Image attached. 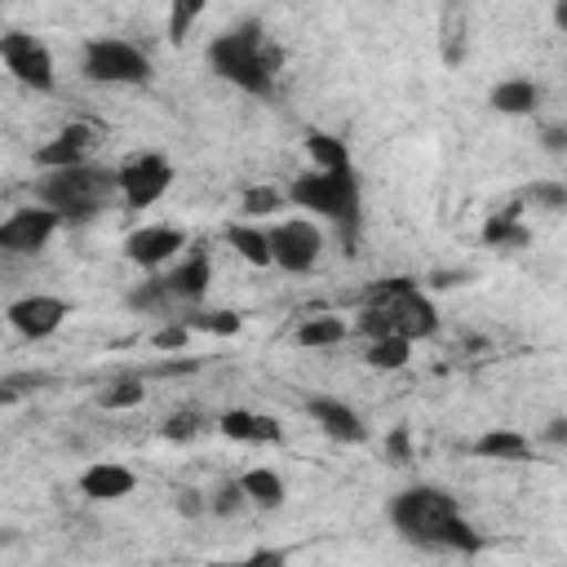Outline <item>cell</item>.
Listing matches in <instances>:
<instances>
[{"label":"cell","instance_id":"obj_1","mask_svg":"<svg viewBox=\"0 0 567 567\" xmlns=\"http://www.w3.org/2000/svg\"><path fill=\"white\" fill-rule=\"evenodd\" d=\"M390 523H394L412 545H425V549L474 554V549L483 545L478 532L465 523L456 496H447L443 487H430V483L403 487V492L390 501Z\"/></svg>","mask_w":567,"mask_h":567},{"label":"cell","instance_id":"obj_2","mask_svg":"<svg viewBox=\"0 0 567 567\" xmlns=\"http://www.w3.org/2000/svg\"><path fill=\"white\" fill-rule=\"evenodd\" d=\"M115 168H97L93 159L89 164H75V168H58V173H40L35 182V204H44L62 226L66 221H93L97 213H106L115 204Z\"/></svg>","mask_w":567,"mask_h":567},{"label":"cell","instance_id":"obj_3","mask_svg":"<svg viewBox=\"0 0 567 567\" xmlns=\"http://www.w3.org/2000/svg\"><path fill=\"white\" fill-rule=\"evenodd\" d=\"M208 66H213L221 80H230V84H239V89H248V93H270V89H275L279 53H275V49L266 44V35L248 22V27H235V31L213 35V44H208Z\"/></svg>","mask_w":567,"mask_h":567},{"label":"cell","instance_id":"obj_4","mask_svg":"<svg viewBox=\"0 0 567 567\" xmlns=\"http://www.w3.org/2000/svg\"><path fill=\"white\" fill-rule=\"evenodd\" d=\"M288 204H297L301 213H315L323 221H337L341 230H350L359 221V204H363V186H359V173L354 164L350 168H332V173H301L292 177V186L284 190Z\"/></svg>","mask_w":567,"mask_h":567},{"label":"cell","instance_id":"obj_5","mask_svg":"<svg viewBox=\"0 0 567 567\" xmlns=\"http://www.w3.org/2000/svg\"><path fill=\"white\" fill-rule=\"evenodd\" d=\"M80 71L93 84H146L151 53L124 35H89L80 49Z\"/></svg>","mask_w":567,"mask_h":567},{"label":"cell","instance_id":"obj_6","mask_svg":"<svg viewBox=\"0 0 567 567\" xmlns=\"http://www.w3.org/2000/svg\"><path fill=\"white\" fill-rule=\"evenodd\" d=\"M173 177L177 173H173V164L159 151H137L133 159H124L115 168V195H120V204L128 213H146V208H155L168 195Z\"/></svg>","mask_w":567,"mask_h":567},{"label":"cell","instance_id":"obj_7","mask_svg":"<svg viewBox=\"0 0 567 567\" xmlns=\"http://www.w3.org/2000/svg\"><path fill=\"white\" fill-rule=\"evenodd\" d=\"M266 244H270V266H279L284 275H310L323 257V230L310 217H284L266 226Z\"/></svg>","mask_w":567,"mask_h":567},{"label":"cell","instance_id":"obj_8","mask_svg":"<svg viewBox=\"0 0 567 567\" xmlns=\"http://www.w3.org/2000/svg\"><path fill=\"white\" fill-rule=\"evenodd\" d=\"M0 62L18 84H27L35 93H49L58 84V62H53L49 44L31 31H4L0 35Z\"/></svg>","mask_w":567,"mask_h":567},{"label":"cell","instance_id":"obj_9","mask_svg":"<svg viewBox=\"0 0 567 567\" xmlns=\"http://www.w3.org/2000/svg\"><path fill=\"white\" fill-rule=\"evenodd\" d=\"M58 230L62 221L44 204H22L0 221V257H35Z\"/></svg>","mask_w":567,"mask_h":567},{"label":"cell","instance_id":"obj_10","mask_svg":"<svg viewBox=\"0 0 567 567\" xmlns=\"http://www.w3.org/2000/svg\"><path fill=\"white\" fill-rule=\"evenodd\" d=\"M182 252H186V230L168 226V221H146L124 235V257L142 270H159V266L177 261Z\"/></svg>","mask_w":567,"mask_h":567},{"label":"cell","instance_id":"obj_11","mask_svg":"<svg viewBox=\"0 0 567 567\" xmlns=\"http://www.w3.org/2000/svg\"><path fill=\"white\" fill-rule=\"evenodd\" d=\"M66 315H71V306H66L62 297H53V292H27V297L9 301V310H4L9 328H13L18 337H27V341L53 337V332L66 323Z\"/></svg>","mask_w":567,"mask_h":567},{"label":"cell","instance_id":"obj_12","mask_svg":"<svg viewBox=\"0 0 567 567\" xmlns=\"http://www.w3.org/2000/svg\"><path fill=\"white\" fill-rule=\"evenodd\" d=\"M208 284H213V261H208V252H199V248H186V252L173 261V270L159 279L164 297H168V301H186V306L204 301Z\"/></svg>","mask_w":567,"mask_h":567},{"label":"cell","instance_id":"obj_13","mask_svg":"<svg viewBox=\"0 0 567 567\" xmlns=\"http://www.w3.org/2000/svg\"><path fill=\"white\" fill-rule=\"evenodd\" d=\"M89 151H93V128L71 120L62 124L40 151H35V164L40 173H58V168H75V164H89Z\"/></svg>","mask_w":567,"mask_h":567},{"label":"cell","instance_id":"obj_14","mask_svg":"<svg viewBox=\"0 0 567 567\" xmlns=\"http://www.w3.org/2000/svg\"><path fill=\"white\" fill-rule=\"evenodd\" d=\"M217 430L230 439V443H248V447H275L284 443V425L266 412H252V408H230L217 416Z\"/></svg>","mask_w":567,"mask_h":567},{"label":"cell","instance_id":"obj_15","mask_svg":"<svg viewBox=\"0 0 567 567\" xmlns=\"http://www.w3.org/2000/svg\"><path fill=\"white\" fill-rule=\"evenodd\" d=\"M306 412H310V421L328 434V439H337V443H363L368 439V421L350 408V403H341V399H310L306 403Z\"/></svg>","mask_w":567,"mask_h":567},{"label":"cell","instance_id":"obj_16","mask_svg":"<svg viewBox=\"0 0 567 567\" xmlns=\"http://www.w3.org/2000/svg\"><path fill=\"white\" fill-rule=\"evenodd\" d=\"M80 496H89V501H124V496H133V487H137V474L128 470V465H120V461H93L84 474H80Z\"/></svg>","mask_w":567,"mask_h":567},{"label":"cell","instance_id":"obj_17","mask_svg":"<svg viewBox=\"0 0 567 567\" xmlns=\"http://www.w3.org/2000/svg\"><path fill=\"white\" fill-rule=\"evenodd\" d=\"M235 483H239V492H244V505H257V509H275V505H284V496H288L284 478H279L270 465H252V470H244Z\"/></svg>","mask_w":567,"mask_h":567},{"label":"cell","instance_id":"obj_18","mask_svg":"<svg viewBox=\"0 0 567 567\" xmlns=\"http://www.w3.org/2000/svg\"><path fill=\"white\" fill-rule=\"evenodd\" d=\"M492 106L501 115H532L540 106V84L527 80V75H509V80H501L492 89Z\"/></svg>","mask_w":567,"mask_h":567},{"label":"cell","instance_id":"obj_19","mask_svg":"<svg viewBox=\"0 0 567 567\" xmlns=\"http://www.w3.org/2000/svg\"><path fill=\"white\" fill-rule=\"evenodd\" d=\"M346 337H350V323L341 315H310L297 328V346H306V350H332Z\"/></svg>","mask_w":567,"mask_h":567},{"label":"cell","instance_id":"obj_20","mask_svg":"<svg viewBox=\"0 0 567 567\" xmlns=\"http://www.w3.org/2000/svg\"><path fill=\"white\" fill-rule=\"evenodd\" d=\"M226 244L248 261V266H270V244H266V230L252 226V221H230L226 226Z\"/></svg>","mask_w":567,"mask_h":567},{"label":"cell","instance_id":"obj_21","mask_svg":"<svg viewBox=\"0 0 567 567\" xmlns=\"http://www.w3.org/2000/svg\"><path fill=\"white\" fill-rule=\"evenodd\" d=\"M306 155H310V164H315L319 173L350 168V146H346L337 133H323V128H315V133L306 137Z\"/></svg>","mask_w":567,"mask_h":567},{"label":"cell","instance_id":"obj_22","mask_svg":"<svg viewBox=\"0 0 567 567\" xmlns=\"http://www.w3.org/2000/svg\"><path fill=\"white\" fill-rule=\"evenodd\" d=\"M527 434H518V430H487L478 443H474V452L483 456V461H523L527 456Z\"/></svg>","mask_w":567,"mask_h":567},{"label":"cell","instance_id":"obj_23","mask_svg":"<svg viewBox=\"0 0 567 567\" xmlns=\"http://www.w3.org/2000/svg\"><path fill=\"white\" fill-rule=\"evenodd\" d=\"M483 244H496V248H523V244H527V226H523L518 208H505V213L487 217V226H483Z\"/></svg>","mask_w":567,"mask_h":567},{"label":"cell","instance_id":"obj_24","mask_svg":"<svg viewBox=\"0 0 567 567\" xmlns=\"http://www.w3.org/2000/svg\"><path fill=\"white\" fill-rule=\"evenodd\" d=\"M372 368H403L408 359H412V341H403V337H372L368 341V354H363Z\"/></svg>","mask_w":567,"mask_h":567},{"label":"cell","instance_id":"obj_25","mask_svg":"<svg viewBox=\"0 0 567 567\" xmlns=\"http://www.w3.org/2000/svg\"><path fill=\"white\" fill-rule=\"evenodd\" d=\"M190 332H213V337H235L239 332V315L235 310H199L190 319H182Z\"/></svg>","mask_w":567,"mask_h":567},{"label":"cell","instance_id":"obj_26","mask_svg":"<svg viewBox=\"0 0 567 567\" xmlns=\"http://www.w3.org/2000/svg\"><path fill=\"white\" fill-rule=\"evenodd\" d=\"M279 208H284V190H275V186H248L244 190V221L279 213Z\"/></svg>","mask_w":567,"mask_h":567},{"label":"cell","instance_id":"obj_27","mask_svg":"<svg viewBox=\"0 0 567 567\" xmlns=\"http://www.w3.org/2000/svg\"><path fill=\"white\" fill-rule=\"evenodd\" d=\"M142 399H146L142 381H120V385H111V390L102 394V408H111V412H124V408H137Z\"/></svg>","mask_w":567,"mask_h":567},{"label":"cell","instance_id":"obj_28","mask_svg":"<svg viewBox=\"0 0 567 567\" xmlns=\"http://www.w3.org/2000/svg\"><path fill=\"white\" fill-rule=\"evenodd\" d=\"M204 18V4H173L168 9V40H186V31Z\"/></svg>","mask_w":567,"mask_h":567},{"label":"cell","instance_id":"obj_29","mask_svg":"<svg viewBox=\"0 0 567 567\" xmlns=\"http://www.w3.org/2000/svg\"><path fill=\"white\" fill-rule=\"evenodd\" d=\"M151 341H155V350H182V346L190 341V328H186V323H177V319H168Z\"/></svg>","mask_w":567,"mask_h":567},{"label":"cell","instance_id":"obj_30","mask_svg":"<svg viewBox=\"0 0 567 567\" xmlns=\"http://www.w3.org/2000/svg\"><path fill=\"white\" fill-rule=\"evenodd\" d=\"M208 567H284V554L279 549H257L248 558H230V563H208Z\"/></svg>","mask_w":567,"mask_h":567},{"label":"cell","instance_id":"obj_31","mask_svg":"<svg viewBox=\"0 0 567 567\" xmlns=\"http://www.w3.org/2000/svg\"><path fill=\"white\" fill-rule=\"evenodd\" d=\"M208 505H213V514H235V509H244V492H239V483L217 487V496H213Z\"/></svg>","mask_w":567,"mask_h":567},{"label":"cell","instance_id":"obj_32","mask_svg":"<svg viewBox=\"0 0 567 567\" xmlns=\"http://www.w3.org/2000/svg\"><path fill=\"white\" fill-rule=\"evenodd\" d=\"M195 430H199V416L195 412H177V416L164 421V439H190Z\"/></svg>","mask_w":567,"mask_h":567},{"label":"cell","instance_id":"obj_33","mask_svg":"<svg viewBox=\"0 0 567 567\" xmlns=\"http://www.w3.org/2000/svg\"><path fill=\"white\" fill-rule=\"evenodd\" d=\"M532 199L545 204V208H563V204H567V190H563L558 182H536V186H532Z\"/></svg>","mask_w":567,"mask_h":567},{"label":"cell","instance_id":"obj_34","mask_svg":"<svg viewBox=\"0 0 567 567\" xmlns=\"http://www.w3.org/2000/svg\"><path fill=\"white\" fill-rule=\"evenodd\" d=\"M385 452L394 456V465H408V430H390V439H385Z\"/></svg>","mask_w":567,"mask_h":567}]
</instances>
